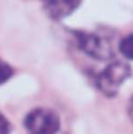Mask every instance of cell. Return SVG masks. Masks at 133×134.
I'll use <instances>...</instances> for the list:
<instances>
[{"label": "cell", "mask_w": 133, "mask_h": 134, "mask_svg": "<svg viewBox=\"0 0 133 134\" xmlns=\"http://www.w3.org/2000/svg\"><path fill=\"white\" fill-rule=\"evenodd\" d=\"M11 132V122L0 112V134H9Z\"/></svg>", "instance_id": "7"}, {"label": "cell", "mask_w": 133, "mask_h": 134, "mask_svg": "<svg viewBox=\"0 0 133 134\" xmlns=\"http://www.w3.org/2000/svg\"><path fill=\"white\" fill-rule=\"evenodd\" d=\"M129 115L133 122V97L130 99V102H129Z\"/></svg>", "instance_id": "8"}, {"label": "cell", "mask_w": 133, "mask_h": 134, "mask_svg": "<svg viewBox=\"0 0 133 134\" xmlns=\"http://www.w3.org/2000/svg\"><path fill=\"white\" fill-rule=\"evenodd\" d=\"M44 1H45V0H44Z\"/></svg>", "instance_id": "9"}, {"label": "cell", "mask_w": 133, "mask_h": 134, "mask_svg": "<svg viewBox=\"0 0 133 134\" xmlns=\"http://www.w3.org/2000/svg\"><path fill=\"white\" fill-rule=\"evenodd\" d=\"M25 128L28 134H57L60 119L56 112L47 108H35L25 118Z\"/></svg>", "instance_id": "2"}, {"label": "cell", "mask_w": 133, "mask_h": 134, "mask_svg": "<svg viewBox=\"0 0 133 134\" xmlns=\"http://www.w3.org/2000/svg\"><path fill=\"white\" fill-rule=\"evenodd\" d=\"M119 51L129 60H133V33L121 39L119 44Z\"/></svg>", "instance_id": "5"}, {"label": "cell", "mask_w": 133, "mask_h": 134, "mask_svg": "<svg viewBox=\"0 0 133 134\" xmlns=\"http://www.w3.org/2000/svg\"><path fill=\"white\" fill-rule=\"evenodd\" d=\"M132 74L129 64L123 61H114L110 64L96 79L98 90L106 97H114L120 86Z\"/></svg>", "instance_id": "1"}, {"label": "cell", "mask_w": 133, "mask_h": 134, "mask_svg": "<svg viewBox=\"0 0 133 134\" xmlns=\"http://www.w3.org/2000/svg\"><path fill=\"white\" fill-rule=\"evenodd\" d=\"M13 75V68L0 59V85L8 81Z\"/></svg>", "instance_id": "6"}, {"label": "cell", "mask_w": 133, "mask_h": 134, "mask_svg": "<svg viewBox=\"0 0 133 134\" xmlns=\"http://www.w3.org/2000/svg\"><path fill=\"white\" fill-rule=\"evenodd\" d=\"M77 41L85 54L97 60H107L113 55V49L105 38L93 33H77Z\"/></svg>", "instance_id": "3"}, {"label": "cell", "mask_w": 133, "mask_h": 134, "mask_svg": "<svg viewBox=\"0 0 133 134\" xmlns=\"http://www.w3.org/2000/svg\"><path fill=\"white\" fill-rule=\"evenodd\" d=\"M44 2L47 15L53 20H61L80 6L81 0H45Z\"/></svg>", "instance_id": "4"}]
</instances>
